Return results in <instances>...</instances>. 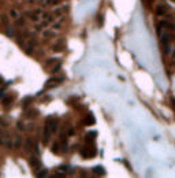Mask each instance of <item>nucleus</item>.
<instances>
[{
  "instance_id": "nucleus-1",
  "label": "nucleus",
  "mask_w": 175,
  "mask_h": 178,
  "mask_svg": "<svg viewBox=\"0 0 175 178\" xmlns=\"http://www.w3.org/2000/svg\"><path fill=\"white\" fill-rule=\"evenodd\" d=\"M81 155H82V157H85V159H88V157H95L96 155H97V149H96V145L93 144V142H86V145L82 147V148L80 149Z\"/></svg>"
},
{
  "instance_id": "nucleus-2",
  "label": "nucleus",
  "mask_w": 175,
  "mask_h": 178,
  "mask_svg": "<svg viewBox=\"0 0 175 178\" xmlns=\"http://www.w3.org/2000/svg\"><path fill=\"white\" fill-rule=\"evenodd\" d=\"M156 26H160V27H164L167 30H171V32H175V22L172 18L170 17H164L163 19H159L156 22Z\"/></svg>"
},
{
  "instance_id": "nucleus-3",
  "label": "nucleus",
  "mask_w": 175,
  "mask_h": 178,
  "mask_svg": "<svg viewBox=\"0 0 175 178\" xmlns=\"http://www.w3.org/2000/svg\"><path fill=\"white\" fill-rule=\"evenodd\" d=\"M155 15L157 17H170V7L166 4H157L153 10Z\"/></svg>"
},
{
  "instance_id": "nucleus-4",
  "label": "nucleus",
  "mask_w": 175,
  "mask_h": 178,
  "mask_svg": "<svg viewBox=\"0 0 175 178\" xmlns=\"http://www.w3.org/2000/svg\"><path fill=\"white\" fill-rule=\"evenodd\" d=\"M64 81V77H54V78H49V80L47 81V84H45V89H52L55 88V86H58L60 82H63Z\"/></svg>"
},
{
  "instance_id": "nucleus-5",
  "label": "nucleus",
  "mask_w": 175,
  "mask_h": 178,
  "mask_svg": "<svg viewBox=\"0 0 175 178\" xmlns=\"http://www.w3.org/2000/svg\"><path fill=\"white\" fill-rule=\"evenodd\" d=\"M51 51H52V52H63V51H66V40L59 39L52 47H51Z\"/></svg>"
},
{
  "instance_id": "nucleus-6",
  "label": "nucleus",
  "mask_w": 175,
  "mask_h": 178,
  "mask_svg": "<svg viewBox=\"0 0 175 178\" xmlns=\"http://www.w3.org/2000/svg\"><path fill=\"white\" fill-rule=\"evenodd\" d=\"M51 136H52V130H51L49 125L45 123L44 125V129H42V144H44V145H47L48 142H49Z\"/></svg>"
},
{
  "instance_id": "nucleus-7",
  "label": "nucleus",
  "mask_w": 175,
  "mask_h": 178,
  "mask_svg": "<svg viewBox=\"0 0 175 178\" xmlns=\"http://www.w3.org/2000/svg\"><path fill=\"white\" fill-rule=\"evenodd\" d=\"M29 166L33 171L40 170V167H41V160L39 159V156H30L29 157Z\"/></svg>"
},
{
  "instance_id": "nucleus-8",
  "label": "nucleus",
  "mask_w": 175,
  "mask_h": 178,
  "mask_svg": "<svg viewBox=\"0 0 175 178\" xmlns=\"http://www.w3.org/2000/svg\"><path fill=\"white\" fill-rule=\"evenodd\" d=\"M37 44H39V41H37L34 37H30V39H27L26 40V45H25V48H26V52L29 53H32V51H34V48L37 47Z\"/></svg>"
},
{
  "instance_id": "nucleus-9",
  "label": "nucleus",
  "mask_w": 175,
  "mask_h": 178,
  "mask_svg": "<svg viewBox=\"0 0 175 178\" xmlns=\"http://www.w3.org/2000/svg\"><path fill=\"white\" fill-rule=\"evenodd\" d=\"M33 147H34V141H33L32 137H26L23 141V152L29 154V152L33 151Z\"/></svg>"
},
{
  "instance_id": "nucleus-10",
  "label": "nucleus",
  "mask_w": 175,
  "mask_h": 178,
  "mask_svg": "<svg viewBox=\"0 0 175 178\" xmlns=\"http://www.w3.org/2000/svg\"><path fill=\"white\" fill-rule=\"evenodd\" d=\"M40 115V111L37 110V108H27V110H25V118L27 119H34L37 118V116Z\"/></svg>"
},
{
  "instance_id": "nucleus-11",
  "label": "nucleus",
  "mask_w": 175,
  "mask_h": 178,
  "mask_svg": "<svg viewBox=\"0 0 175 178\" xmlns=\"http://www.w3.org/2000/svg\"><path fill=\"white\" fill-rule=\"evenodd\" d=\"M14 100H15V95H6L2 99V106H3L4 108H7V107L11 106Z\"/></svg>"
},
{
  "instance_id": "nucleus-12",
  "label": "nucleus",
  "mask_w": 175,
  "mask_h": 178,
  "mask_svg": "<svg viewBox=\"0 0 175 178\" xmlns=\"http://www.w3.org/2000/svg\"><path fill=\"white\" fill-rule=\"evenodd\" d=\"M23 15H25V17H27V19H29V21L36 22V24L40 21V18H41L40 15H37L34 11H23Z\"/></svg>"
},
{
  "instance_id": "nucleus-13",
  "label": "nucleus",
  "mask_w": 175,
  "mask_h": 178,
  "mask_svg": "<svg viewBox=\"0 0 175 178\" xmlns=\"http://www.w3.org/2000/svg\"><path fill=\"white\" fill-rule=\"evenodd\" d=\"M41 34L44 39H52V37H56L58 36V32L55 29H44L41 32Z\"/></svg>"
},
{
  "instance_id": "nucleus-14",
  "label": "nucleus",
  "mask_w": 175,
  "mask_h": 178,
  "mask_svg": "<svg viewBox=\"0 0 175 178\" xmlns=\"http://www.w3.org/2000/svg\"><path fill=\"white\" fill-rule=\"evenodd\" d=\"M8 138H11V136H10L8 132L0 129V145H6V141Z\"/></svg>"
},
{
  "instance_id": "nucleus-15",
  "label": "nucleus",
  "mask_w": 175,
  "mask_h": 178,
  "mask_svg": "<svg viewBox=\"0 0 175 178\" xmlns=\"http://www.w3.org/2000/svg\"><path fill=\"white\" fill-rule=\"evenodd\" d=\"M67 11H68V4H62L60 7H56V8L52 11V14L54 15H62Z\"/></svg>"
},
{
  "instance_id": "nucleus-16",
  "label": "nucleus",
  "mask_w": 175,
  "mask_h": 178,
  "mask_svg": "<svg viewBox=\"0 0 175 178\" xmlns=\"http://www.w3.org/2000/svg\"><path fill=\"white\" fill-rule=\"evenodd\" d=\"M32 103H33V96H26V97L22 100V103H21L22 104V108H23V110H27Z\"/></svg>"
},
{
  "instance_id": "nucleus-17",
  "label": "nucleus",
  "mask_w": 175,
  "mask_h": 178,
  "mask_svg": "<svg viewBox=\"0 0 175 178\" xmlns=\"http://www.w3.org/2000/svg\"><path fill=\"white\" fill-rule=\"evenodd\" d=\"M85 126H92V125H95V118H93V115L92 114H86V116H85V119H83V122H82Z\"/></svg>"
},
{
  "instance_id": "nucleus-18",
  "label": "nucleus",
  "mask_w": 175,
  "mask_h": 178,
  "mask_svg": "<svg viewBox=\"0 0 175 178\" xmlns=\"http://www.w3.org/2000/svg\"><path fill=\"white\" fill-rule=\"evenodd\" d=\"M51 151H52V154H55V155H59L60 152V142L59 141H55L54 144H52V147H51Z\"/></svg>"
},
{
  "instance_id": "nucleus-19",
  "label": "nucleus",
  "mask_w": 175,
  "mask_h": 178,
  "mask_svg": "<svg viewBox=\"0 0 175 178\" xmlns=\"http://www.w3.org/2000/svg\"><path fill=\"white\" fill-rule=\"evenodd\" d=\"M92 171H93V174L95 175H105V170H104V167H101V166L93 167Z\"/></svg>"
},
{
  "instance_id": "nucleus-20",
  "label": "nucleus",
  "mask_w": 175,
  "mask_h": 178,
  "mask_svg": "<svg viewBox=\"0 0 175 178\" xmlns=\"http://www.w3.org/2000/svg\"><path fill=\"white\" fill-rule=\"evenodd\" d=\"M14 148L15 149H21L22 148V137L21 136H17L14 138Z\"/></svg>"
},
{
  "instance_id": "nucleus-21",
  "label": "nucleus",
  "mask_w": 175,
  "mask_h": 178,
  "mask_svg": "<svg viewBox=\"0 0 175 178\" xmlns=\"http://www.w3.org/2000/svg\"><path fill=\"white\" fill-rule=\"evenodd\" d=\"M26 25V19L23 17H19L18 19H15V26L17 27H23Z\"/></svg>"
},
{
  "instance_id": "nucleus-22",
  "label": "nucleus",
  "mask_w": 175,
  "mask_h": 178,
  "mask_svg": "<svg viewBox=\"0 0 175 178\" xmlns=\"http://www.w3.org/2000/svg\"><path fill=\"white\" fill-rule=\"evenodd\" d=\"M95 137H96V132H89V133L85 136V141L86 142H93L95 141Z\"/></svg>"
},
{
  "instance_id": "nucleus-23",
  "label": "nucleus",
  "mask_w": 175,
  "mask_h": 178,
  "mask_svg": "<svg viewBox=\"0 0 175 178\" xmlns=\"http://www.w3.org/2000/svg\"><path fill=\"white\" fill-rule=\"evenodd\" d=\"M10 17H11L12 19H18L21 15H19V12H18V10L17 8H11L10 10Z\"/></svg>"
},
{
  "instance_id": "nucleus-24",
  "label": "nucleus",
  "mask_w": 175,
  "mask_h": 178,
  "mask_svg": "<svg viewBox=\"0 0 175 178\" xmlns=\"http://www.w3.org/2000/svg\"><path fill=\"white\" fill-rule=\"evenodd\" d=\"M58 62H59V60H58L56 58H49V59H48L47 62H45L44 67H45V68H48V67H49L51 65H55V63H58Z\"/></svg>"
},
{
  "instance_id": "nucleus-25",
  "label": "nucleus",
  "mask_w": 175,
  "mask_h": 178,
  "mask_svg": "<svg viewBox=\"0 0 175 178\" xmlns=\"http://www.w3.org/2000/svg\"><path fill=\"white\" fill-rule=\"evenodd\" d=\"M0 21H2V24H3L6 27L10 25V18L7 17V15H2V17H0Z\"/></svg>"
},
{
  "instance_id": "nucleus-26",
  "label": "nucleus",
  "mask_w": 175,
  "mask_h": 178,
  "mask_svg": "<svg viewBox=\"0 0 175 178\" xmlns=\"http://www.w3.org/2000/svg\"><path fill=\"white\" fill-rule=\"evenodd\" d=\"M60 67H62V63L58 62V63H56V66H54V67H52V68L49 70V73H51V74H55V73H58V71L60 70Z\"/></svg>"
},
{
  "instance_id": "nucleus-27",
  "label": "nucleus",
  "mask_w": 175,
  "mask_h": 178,
  "mask_svg": "<svg viewBox=\"0 0 175 178\" xmlns=\"http://www.w3.org/2000/svg\"><path fill=\"white\" fill-rule=\"evenodd\" d=\"M6 36H7V37H14V36H15V32H14V29H12V27H10V26H7Z\"/></svg>"
},
{
  "instance_id": "nucleus-28",
  "label": "nucleus",
  "mask_w": 175,
  "mask_h": 178,
  "mask_svg": "<svg viewBox=\"0 0 175 178\" xmlns=\"http://www.w3.org/2000/svg\"><path fill=\"white\" fill-rule=\"evenodd\" d=\"M62 26H63V22H60V21H56V22H54L52 24V29H62Z\"/></svg>"
},
{
  "instance_id": "nucleus-29",
  "label": "nucleus",
  "mask_w": 175,
  "mask_h": 178,
  "mask_svg": "<svg viewBox=\"0 0 175 178\" xmlns=\"http://www.w3.org/2000/svg\"><path fill=\"white\" fill-rule=\"evenodd\" d=\"M10 125V122L7 121V119H4L3 116H0V126H3V128H7Z\"/></svg>"
},
{
  "instance_id": "nucleus-30",
  "label": "nucleus",
  "mask_w": 175,
  "mask_h": 178,
  "mask_svg": "<svg viewBox=\"0 0 175 178\" xmlns=\"http://www.w3.org/2000/svg\"><path fill=\"white\" fill-rule=\"evenodd\" d=\"M36 175L39 178H41V177H45V175H48V170L47 169H44V170H40V173H36Z\"/></svg>"
},
{
  "instance_id": "nucleus-31",
  "label": "nucleus",
  "mask_w": 175,
  "mask_h": 178,
  "mask_svg": "<svg viewBox=\"0 0 175 178\" xmlns=\"http://www.w3.org/2000/svg\"><path fill=\"white\" fill-rule=\"evenodd\" d=\"M17 129H18V130H22V132H23V130H25V123H23V122H21V121L17 122Z\"/></svg>"
},
{
  "instance_id": "nucleus-32",
  "label": "nucleus",
  "mask_w": 175,
  "mask_h": 178,
  "mask_svg": "<svg viewBox=\"0 0 175 178\" xmlns=\"http://www.w3.org/2000/svg\"><path fill=\"white\" fill-rule=\"evenodd\" d=\"M62 0H48V6H58Z\"/></svg>"
},
{
  "instance_id": "nucleus-33",
  "label": "nucleus",
  "mask_w": 175,
  "mask_h": 178,
  "mask_svg": "<svg viewBox=\"0 0 175 178\" xmlns=\"http://www.w3.org/2000/svg\"><path fill=\"white\" fill-rule=\"evenodd\" d=\"M6 147H7V148H8V149L14 148V142L11 141V138H8V140H7V141H6Z\"/></svg>"
},
{
  "instance_id": "nucleus-34",
  "label": "nucleus",
  "mask_w": 175,
  "mask_h": 178,
  "mask_svg": "<svg viewBox=\"0 0 175 178\" xmlns=\"http://www.w3.org/2000/svg\"><path fill=\"white\" fill-rule=\"evenodd\" d=\"M170 56H171L172 59H175V47H172V51H171V53H170Z\"/></svg>"
},
{
  "instance_id": "nucleus-35",
  "label": "nucleus",
  "mask_w": 175,
  "mask_h": 178,
  "mask_svg": "<svg viewBox=\"0 0 175 178\" xmlns=\"http://www.w3.org/2000/svg\"><path fill=\"white\" fill-rule=\"evenodd\" d=\"M97 18H98V19H97V24L101 26V25H103V17L100 15V17H97Z\"/></svg>"
},
{
  "instance_id": "nucleus-36",
  "label": "nucleus",
  "mask_w": 175,
  "mask_h": 178,
  "mask_svg": "<svg viewBox=\"0 0 175 178\" xmlns=\"http://www.w3.org/2000/svg\"><path fill=\"white\" fill-rule=\"evenodd\" d=\"M73 133H74V128H70V129H68V132H67V134H68V136H71Z\"/></svg>"
},
{
  "instance_id": "nucleus-37",
  "label": "nucleus",
  "mask_w": 175,
  "mask_h": 178,
  "mask_svg": "<svg viewBox=\"0 0 175 178\" xmlns=\"http://www.w3.org/2000/svg\"><path fill=\"white\" fill-rule=\"evenodd\" d=\"M27 3L29 4H34V3H37V0H26Z\"/></svg>"
},
{
  "instance_id": "nucleus-38",
  "label": "nucleus",
  "mask_w": 175,
  "mask_h": 178,
  "mask_svg": "<svg viewBox=\"0 0 175 178\" xmlns=\"http://www.w3.org/2000/svg\"><path fill=\"white\" fill-rule=\"evenodd\" d=\"M172 108H174V111H175V97H172Z\"/></svg>"
},
{
  "instance_id": "nucleus-39",
  "label": "nucleus",
  "mask_w": 175,
  "mask_h": 178,
  "mask_svg": "<svg viewBox=\"0 0 175 178\" xmlns=\"http://www.w3.org/2000/svg\"><path fill=\"white\" fill-rule=\"evenodd\" d=\"M4 97V92L3 91H0V99H3Z\"/></svg>"
},
{
  "instance_id": "nucleus-40",
  "label": "nucleus",
  "mask_w": 175,
  "mask_h": 178,
  "mask_svg": "<svg viewBox=\"0 0 175 178\" xmlns=\"http://www.w3.org/2000/svg\"><path fill=\"white\" fill-rule=\"evenodd\" d=\"M2 84H3V80H2V78H0V85H2Z\"/></svg>"
},
{
  "instance_id": "nucleus-41",
  "label": "nucleus",
  "mask_w": 175,
  "mask_h": 178,
  "mask_svg": "<svg viewBox=\"0 0 175 178\" xmlns=\"http://www.w3.org/2000/svg\"><path fill=\"white\" fill-rule=\"evenodd\" d=\"M170 2H171V3H174V4H175V0H170Z\"/></svg>"
},
{
  "instance_id": "nucleus-42",
  "label": "nucleus",
  "mask_w": 175,
  "mask_h": 178,
  "mask_svg": "<svg viewBox=\"0 0 175 178\" xmlns=\"http://www.w3.org/2000/svg\"><path fill=\"white\" fill-rule=\"evenodd\" d=\"M2 25H3V24H2V21H0V26H2Z\"/></svg>"
}]
</instances>
